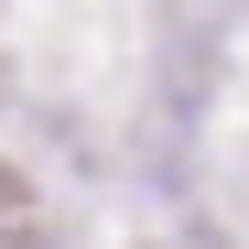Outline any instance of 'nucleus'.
Wrapping results in <instances>:
<instances>
[]
</instances>
